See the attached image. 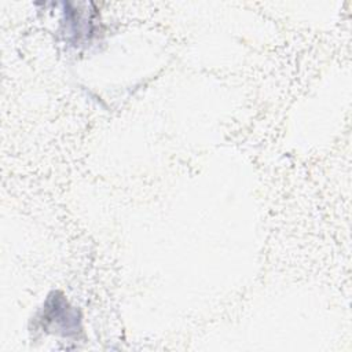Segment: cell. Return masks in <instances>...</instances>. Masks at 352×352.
<instances>
[{"instance_id": "6da1fadb", "label": "cell", "mask_w": 352, "mask_h": 352, "mask_svg": "<svg viewBox=\"0 0 352 352\" xmlns=\"http://www.w3.org/2000/svg\"><path fill=\"white\" fill-rule=\"evenodd\" d=\"M43 319H45L51 329H56L55 331L62 330L63 334L74 333L80 322L76 311L69 307L67 301L62 296L58 297L56 293L48 298Z\"/></svg>"}]
</instances>
